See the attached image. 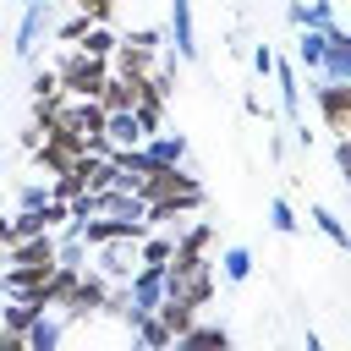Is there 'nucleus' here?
I'll return each mask as SVG.
<instances>
[{
    "label": "nucleus",
    "instance_id": "1",
    "mask_svg": "<svg viewBox=\"0 0 351 351\" xmlns=\"http://www.w3.org/2000/svg\"><path fill=\"white\" fill-rule=\"evenodd\" d=\"M55 77H60V93H66V99H99L104 77H110V60L77 49V44H66V60L55 66Z\"/></svg>",
    "mask_w": 351,
    "mask_h": 351
},
{
    "label": "nucleus",
    "instance_id": "2",
    "mask_svg": "<svg viewBox=\"0 0 351 351\" xmlns=\"http://www.w3.org/2000/svg\"><path fill=\"white\" fill-rule=\"evenodd\" d=\"M137 263H143V258H137V236H110V241L93 247V263H88V269L104 274L110 285H126V280L137 274Z\"/></svg>",
    "mask_w": 351,
    "mask_h": 351
},
{
    "label": "nucleus",
    "instance_id": "3",
    "mask_svg": "<svg viewBox=\"0 0 351 351\" xmlns=\"http://www.w3.org/2000/svg\"><path fill=\"white\" fill-rule=\"evenodd\" d=\"M313 104H318L329 137H351V82H329V77H318Z\"/></svg>",
    "mask_w": 351,
    "mask_h": 351
},
{
    "label": "nucleus",
    "instance_id": "4",
    "mask_svg": "<svg viewBox=\"0 0 351 351\" xmlns=\"http://www.w3.org/2000/svg\"><path fill=\"white\" fill-rule=\"evenodd\" d=\"M165 44L176 49V60H197V22H192V0H170L165 5Z\"/></svg>",
    "mask_w": 351,
    "mask_h": 351
},
{
    "label": "nucleus",
    "instance_id": "5",
    "mask_svg": "<svg viewBox=\"0 0 351 351\" xmlns=\"http://www.w3.org/2000/svg\"><path fill=\"white\" fill-rule=\"evenodd\" d=\"M49 11H55V0H27V5H22V22H16V33H11V55H16V60H33L38 33L49 27Z\"/></svg>",
    "mask_w": 351,
    "mask_h": 351
},
{
    "label": "nucleus",
    "instance_id": "6",
    "mask_svg": "<svg viewBox=\"0 0 351 351\" xmlns=\"http://www.w3.org/2000/svg\"><path fill=\"white\" fill-rule=\"evenodd\" d=\"M66 329H71V318L55 313V307H44V313L22 329V351H55V346L66 340Z\"/></svg>",
    "mask_w": 351,
    "mask_h": 351
},
{
    "label": "nucleus",
    "instance_id": "7",
    "mask_svg": "<svg viewBox=\"0 0 351 351\" xmlns=\"http://www.w3.org/2000/svg\"><path fill=\"white\" fill-rule=\"evenodd\" d=\"M318 77H329V82H351V33H346V27H329V33H324Z\"/></svg>",
    "mask_w": 351,
    "mask_h": 351
},
{
    "label": "nucleus",
    "instance_id": "8",
    "mask_svg": "<svg viewBox=\"0 0 351 351\" xmlns=\"http://www.w3.org/2000/svg\"><path fill=\"white\" fill-rule=\"evenodd\" d=\"M5 263H27V269H55V230H38V236H22L11 247H0Z\"/></svg>",
    "mask_w": 351,
    "mask_h": 351
},
{
    "label": "nucleus",
    "instance_id": "9",
    "mask_svg": "<svg viewBox=\"0 0 351 351\" xmlns=\"http://www.w3.org/2000/svg\"><path fill=\"white\" fill-rule=\"evenodd\" d=\"M137 143H143L137 115L132 110H104V148L115 154V148H137Z\"/></svg>",
    "mask_w": 351,
    "mask_h": 351
},
{
    "label": "nucleus",
    "instance_id": "10",
    "mask_svg": "<svg viewBox=\"0 0 351 351\" xmlns=\"http://www.w3.org/2000/svg\"><path fill=\"white\" fill-rule=\"evenodd\" d=\"M307 219H313V230L329 241V247H340V252H351V230H346V219L329 208V203H307Z\"/></svg>",
    "mask_w": 351,
    "mask_h": 351
},
{
    "label": "nucleus",
    "instance_id": "11",
    "mask_svg": "<svg viewBox=\"0 0 351 351\" xmlns=\"http://www.w3.org/2000/svg\"><path fill=\"white\" fill-rule=\"evenodd\" d=\"M176 346H186V351H225V346H230V329H225V324H197V318H192V324L176 335Z\"/></svg>",
    "mask_w": 351,
    "mask_h": 351
},
{
    "label": "nucleus",
    "instance_id": "12",
    "mask_svg": "<svg viewBox=\"0 0 351 351\" xmlns=\"http://www.w3.org/2000/svg\"><path fill=\"white\" fill-rule=\"evenodd\" d=\"M143 148H148L154 165H186V137H181V132H165V126H159V132L143 137Z\"/></svg>",
    "mask_w": 351,
    "mask_h": 351
},
{
    "label": "nucleus",
    "instance_id": "13",
    "mask_svg": "<svg viewBox=\"0 0 351 351\" xmlns=\"http://www.w3.org/2000/svg\"><path fill=\"white\" fill-rule=\"evenodd\" d=\"M252 263H258V258H252V247L230 241V247L219 252V280H225V285L236 291V285H247V280H252Z\"/></svg>",
    "mask_w": 351,
    "mask_h": 351
},
{
    "label": "nucleus",
    "instance_id": "14",
    "mask_svg": "<svg viewBox=\"0 0 351 351\" xmlns=\"http://www.w3.org/2000/svg\"><path fill=\"white\" fill-rule=\"evenodd\" d=\"M324 33H329V27H296V49H291V60H296L302 71H313V77H318V60H324Z\"/></svg>",
    "mask_w": 351,
    "mask_h": 351
},
{
    "label": "nucleus",
    "instance_id": "15",
    "mask_svg": "<svg viewBox=\"0 0 351 351\" xmlns=\"http://www.w3.org/2000/svg\"><path fill=\"white\" fill-rule=\"evenodd\" d=\"M132 346H148V351H165V346H176V335L165 329V318H159V313H143V318L132 324Z\"/></svg>",
    "mask_w": 351,
    "mask_h": 351
},
{
    "label": "nucleus",
    "instance_id": "16",
    "mask_svg": "<svg viewBox=\"0 0 351 351\" xmlns=\"http://www.w3.org/2000/svg\"><path fill=\"white\" fill-rule=\"evenodd\" d=\"M44 307L33 302V296H5V307H0V329H11V335H22L33 318H38Z\"/></svg>",
    "mask_w": 351,
    "mask_h": 351
},
{
    "label": "nucleus",
    "instance_id": "17",
    "mask_svg": "<svg viewBox=\"0 0 351 351\" xmlns=\"http://www.w3.org/2000/svg\"><path fill=\"white\" fill-rule=\"evenodd\" d=\"M154 313L165 318V329H170V335H181V329H186V324L197 318V307H192V302H181V296H165V302H159Z\"/></svg>",
    "mask_w": 351,
    "mask_h": 351
},
{
    "label": "nucleus",
    "instance_id": "18",
    "mask_svg": "<svg viewBox=\"0 0 351 351\" xmlns=\"http://www.w3.org/2000/svg\"><path fill=\"white\" fill-rule=\"evenodd\" d=\"M77 49H88V55H115V33H110V22H88V33L77 38Z\"/></svg>",
    "mask_w": 351,
    "mask_h": 351
},
{
    "label": "nucleus",
    "instance_id": "19",
    "mask_svg": "<svg viewBox=\"0 0 351 351\" xmlns=\"http://www.w3.org/2000/svg\"><path fill=\"white\" fill-rule=\"evenodd\" d=\"M269 230H274V236H296V230H302V219H296V208H291L285 197H269Z\"/></svg>",
    "mask_w": 351,
    "mask_h": 351
},
{
    "label": "nucleus",
    "instance_id": "20",
    "mask_svg": "<svg viewBox=\"0 0 351 351\" xmlns=\"http://www.w3.org/2000/svg\"><path fill=\"white\" fill-rule=\"evenodd\" d=\"M60 93V77H55V66H38L33 77H27V99H55Z\"/></svg>",
    "mask_w": 351,
    "mask_h": 351
},
{
    "label": "nucleus",
    "instance_id": "21",
    "mask_svg": "<svg viewBox=\"0 0 351 351\" xmlns=\"http://www.w3.org/2000/svg\"><path fill=\"white\" fill-rule=\"evenodd\" d=\"M82 33H88V16H82V11H71L66 22H55V44H77Z\"/></svg>",
    "mask_w": 351,
    "mask_h": 351
},
{
    "label": "nucleus",
    "instance_id": "22",
    "mask_svg": "<svg viewBox=\"0 0 351 351\" xmlns=\"http://www.w3.org/2000/svg\"><path fill=\"white\" fill-rule=\"evenodd\" d=\"M44 197H49V181H22L16 186V208H38Z\"/></svg>",
    "mask_w": 351,
    "mask_h": 351
},
{
    "label": "nucleus",
    "instance_id": "23",
    "mask_svg": "<svg viewBox=\"0 0 351 351\" xmlns=\"http://www.w3.org/2000/svg\"><path fill=\"white\" fill-rule=\"evenodd\" d=\"M335 170H340V181L351 186V137H335Z\"/></svg>",
    "mask_w": 351,
    "mask_h": 351
},
{
    "label": "nucleus",
    "instance_id": "24",
    "mask_svg": "<svg viewBox=\"0 0 351 351\" xmlns=\"http://www.w3.org/2000/svg\"><path fill=\"white\" fill-rule=\"evenodd\" d=\"M252 71H258V77L274 71V44H258V49H252Z\"/></svg>",
    "mask_w": 351,
    "mask_h": 351
},
{
    "label": "nucleus",
    "instance_id": "25",
    "mask_svg": "<svg viewBox=\"0 0 351 351\" xmlns=\"http://www.w3.org/2000/svg\"><path fill=\"white\" fill-rule=\"evenodd\" d=\"M241 110H247V115H263V121H269V104H263L258 93H241Z\"/></svg>",
    "mask_w": 351,
    "mask_h": 351
},
{
    "label": "nucleus",
    "instance_id": "26",
    "mask_svg": "<svg viewBox=\"0 0 351 351\" xmlns=\"http://www.w3.org/2000/svg\"><path fill=\"white\" fill-rule=\"evenodd\" d=\"M0 351H22V335H11V329H0Z\"/></svg>",
    "mask_w": 351,
    "mask_h": 351
},
{
    "label": "nucleus",
    "instance_id": "27",
    "mask_svg": "<svg viewBox=\"0 0 351 351\" xmlns=\"http://www.w3.org/2000/svg\"><path fill=\"white\" fill-rule=\"evenodd\" d=\"M0 176H5V154H0Z\"/></svg>",
    "mask_w": 351,
    "mask_h": 351
},
{
    "label": "nucleus",
    "instance_id": "28",
    "mask_svg": "<svg viewBox=\"0 0 351 351\" xmlns=\"http://www.w3.org/2000/svg\"><path fill=\"white\" fill-rule=\"evenodd\" d=\"M22 5H27V0H22Z\"/></svg>",
    "mask_w": 351,
    "mask_h": 351
}]
</instances>
